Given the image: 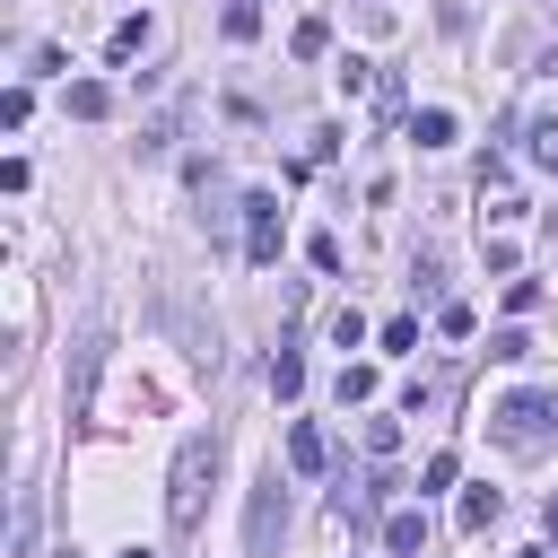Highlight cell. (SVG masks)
<instances>
[{
  "mask_svg": "<svg viewBox=\"0 0 558 558\" xmlns=\"http://www.w3.org/2000/svg\"><path fill=\"white\" fill-rule=\"evenodd\" d=\"M209 480H218V436H209V427H192V436L174 445V471H166V523H174V532H201Z\"/></svg>",
  "mask_w": 558,
  "mask_h": 558,
  "instance_id": "7a4b0ae2",
  "label": "cell"
},
{
  "mask_svg": "<svg viewBox=\"0 0 558 558\" xmlns=\"http://www.w3.org/2000/svg\"><path fill=\"white\" fill-rule=\"evenodd\" d=\"M279 532H288V488H279V471H262L244 497V558H279Z\"/></svg>",
  "mask_w": 558,
  "mask_h": 558,
  "instance_id": "3957f363",
  "label": "cell"
},
{
  "mask_svg": "<svg viewBox=\"0 0 558 558\" xmlns=\"http://www.w3.org/2000/svg\"><path fill=\"white\" fill-rule=\"evenodd\" d=\"M523 148H532V166L558 174V113H532V122H523Z\"/></svg>",
  "mask_w": 558,
  "mask_h": 558,
  "instance_id": "52a82bcc",
  "label": "cell"
},
{
  "mask_svg": "<svg viewBox=\"0 0 558 558\" xmlns=\"http://www.w3.org/2000/svg\"><path fill=\"white\" fill-rule=\"evenodd\" d=\"M427 488H453V453H427V462H418V497H427Z\"/></svg>",
  "mask_w": 558,
  "mask_h": 558,
  "instance_id": "ffe728a7",
  "label": "cell"
},
{
  "mask_svg": "<svg viewBox=\"0 0 558 558\" xmlns=\"http://www.w3.org/2000/svg\"><path fill=\"white\" fill-rule=\"evenodd\" d=\"M384 349H392V357H401V349H418V323H410V314H392V323H384Z\"/></svg>",
  "mask_w": 558,
  "mask_h": 558,
  "instance_id": "7402d4cb",
  "label": "cell"
},
{
  "mask_svg": "<svg viewBox=\"0 0 558 558\" xmlns=\"http://www.w3.org/2000/svg\"><path fill=\"white\" fill-rule=\"evenodd\" d=\"M305 262H314V270L331 279V270H340V235H314V244H305Z\"/></svg>",
  "mask_w": 558,
  "mask_h": 558,
  "instance_id": "44dd1931",
  "label": "cell"
},
{
  "mask_svg": "<svg viewBox=\"0 0 558 558\" xmlns=\"http://www.w3.org/2000/svg\"><path fill=\"white\" fill-rule=\"evenodd\" d=\"M488 436L506 453H549L558 445V384H523V392L488 401Z\"/></svg>",
  "mask_w": 558,
  "mask_h": 558,
  "instance_id": "6da1fadb",
  "label": "cell"
},
{
  "mask_svg": "<svg viewBox=\"0 0 558 558\" xmlns=\"http://www.w3.org/2000/svg\"><path fill=\"white\" fill-rule=\"evenodd\" d=\"M227 35L253 44V35H262V0H227Z\"/></svg>",
  "mask_w": 558,
  "mask_h": 558,
  "instance_id": "9a60e30c",
  "label": "cell"
},
{
  "mask_svg": "<svg viewBox=\"0 0 558 558\" xmlns=\"http://www.w3.org/2000/svg\"><path fill=\"white\" fill-rule=\"evenodd\" d=\"M523 558H549V549H523Z\"/></svg>",
  "mask_w": 558,
  "mask_h": 558,
  "instance_id": "603a6c76",
  "label": "cell"
},
{
  "mask_svg": "<svg viewBox=\"0 0 558 558\" xmlns=\"http://www.w3.org/2000/svg\"><path fill=\"white\" fill-rule=\"evenodd\" d=\"M410 140H418V148H445V140H453V113H445V105L410 113Z\"/></svg>",
  "mask_w": 558,
  "mask_h": 558,
  "instance_id": "8fae6325",
  "label": "cell"
},
{
  "mask_svg": "<svg viewBox=\"0 0 558 558\" xmlns=\"http://www.w3.org/2000/svg\"><path fill=\"white\" fill-rule=\"evenodd\" d=\"M105 52H113V61H131V52H148V17H122V26L105 35Z\"/></svg>",
  "mask_w": 558,
  "mask_h": 558,
  "instance_id": "5bb4252c",
  "label": "cell"
},
{
  "mask_svg": "<svg viewBox=\"0 0 558 558\" xmlns=\"http://www.w3.org/2000/svg\"><path fill=\"white\" fill-rule=\"evenodd\" d=\"M61 558H70V549H61Z\"/></svg>",
  "mask_w": 558,
  "mask_h": 558,
  "instance_id": "d4e9b609",
  "label": "cell"
},
{
  "mask_svg": "<svg viewBox=\"0 0 558 558\" xmlns=\"http://www.w3.org/2000/svg\"><path fill=\"white\" fill-rule=\"evenodd\" d=\"M131 558H148V549H131Z\"/></svg>",
  "mask_w": 558,
  "mask_h": 558,
  "instance_id": "cb8c5ba5",
  "label": "cell"
},
{
  "mask_svg": "<svg viewBox=\"0 0 558 558\" xmlns=\"http://www.w3.org/2000/svg\"><path fill=\"white\" fill-rule=\"evenodd\" d=\"M384 549H392V558H418V549H427V514H418V506H392V514H384Z\"/></svg>",
  "mask_w": 558,
  "mask_h": 558,
  "instance_id": "5b68a950",
  "label": "cell"
},
{
  "mask_svg": "<svg viewBox=\"0 0 558 558\" xmlns=\"http://www.w3.org/2000/svg\"><path fill=\"white\" fill-rule=\"evenodd\" d=\"M331 340H340V349H357V340H366V314H357V305H340V314H331Z\"/></svg>",
  "mask_w": 558,
  "mask_h": 558,
  "instance_id": "2e32d148",
  "label": "cell"
},
{
  "mask_svg": "<svg viewBox=\"0 0 558 558\" xmlns=\"http://www.w3.org/2000/svg\"><path fill=\"white\" fill-rule=\"evenodd\" d=\"M497 514H506V497H497V488H471V497H462V532H488Z\"/></svg>",
  "mask_w": 558,
  "mask_h": 558,
  "instance_id": "4fadbf2b",
  "label": "cell"
},
{
  "mask_svg": "<svg viewBox=\"0 0 558 558\" xmlns=\"http://www.w3.org/2000/svg\"><path fill=\"white\" fill-rule=\"evenodd\" d=\"M340 401H375V366H340Z\"/></svg>",
  "mask_w": 558,
  "mask_h": 558,
  "instance_id": "ac0fdd59",
  "label": "cell"
},
{
  "mask_svg": "<svg viewBox=\"0 0 558 558\" xmlns=\"http://www.w3.org/2000/svg\"><path fill=\"white\" fill-rule=\"evenodd\" d=\"M323 462H331V445H323V427H314V418H296V427H288V471H305V480H314Z\"/></svg>",
  "mask_w": 558,
  "mask_h": 558,
  "instance_id": "8992f818",
  "label": "cell"
},
{
  "mask_svg": "<svg viewBox=\"0 0 558 558\" xmlns=\"http://www.w3.org/2000/svg\"><path fill=\"white\" fill-rule=\"evenodd\" d=\"M105 105H113V87H105V78H70V113H78V122H96Z\"/></svg>",
  "mask_w": 558,
  "mask_h": 558,
  "instance_id": "9c48e42d",
  "label": "cell"
},
{
  "mask_svg": "<svg viewBox=\"0 0 558 558\" xmlns=\"http://www.w3.org/2000/svg\"><path fill=\"white\" fill-rule=\"evenodd\" d=\"M244 262L253 270L279 262V192H244Z\"/></svg>",
  "mask_w": 558,
  "mask_h": 558,
  "instance_id": "277c9868",
  "label": "cell"
},
{
  "mask_svg": "<svg viewBox=\"0 0 558 558\" xmlns=\"http://www.w3.org/2000/svg\"><path fill=\"white\" fill-rule=\"evenodd\" d=\"M288 52H296V61H323V52H331V26H323V17H296Z\"/></svg>",
  "mask_w": 558,
  "mask_h": 558,
  "instance_id": "ba28073f",
  "label": "cell"
},
{
  "mask_svg": "<svg viewBox=\"0 0 558 558\" xmlns=\"http://www.w3.org/2000/svg\"><path fill=\"white\" fill-rule=\"evenodd\" d=\"M488 357H497V366H523V357H532V340H523V331H497V340H488Z\"/></svg>",
  "mask_w": 558,
  "mask_h": 558,
  "instance_id": "e0dca14e",
  "label": "cell"
},
{
  "mask_svg": "<svg viewBox=\"0 0 558 558\" xmlns=\"http://www.w3.org/2000/svg\"><path fill=\"white\" fill-rule=\"evenodd\" d=\"M392 445H401V418H366V453H375V462H384V453H392Z\"/></svg>",
  "mask_w": 558,
  "mask_h": 558,
  "instance_id": "d6986e66",
  "label": "cell"
},
{
  "mask_svg": "<svg viewBox=\"0 0 558 558\" xmlns=\"http://www.w3.org/2000/svg\"><path fill=\"white\" fill-rule=\"evenodd\" d=\"M174 131H183V105H166V113L140 131V157H166V148H174Z\"/></svg>",
  "mask_w": 558,
  "mask_h": 558,
  "instance_id": "30bf717a",
  "label": "cell"
},
{
  "mask_svg": "<svg viewBox=\"0 0 558 558\" xmlns=\"http://www.w3.org/2000/svg\"><path fill=\"white\" fill-rule=\"evenodd\" d=\"M270 392H279V401H296V392H305V357H296V349H279V357H270Z\"/></svg>",
  "mask_w": 558,
  "mask_h": 558,
  "instance_id": "7c38bea8",
  "label": "cell"
}]
</instances>
